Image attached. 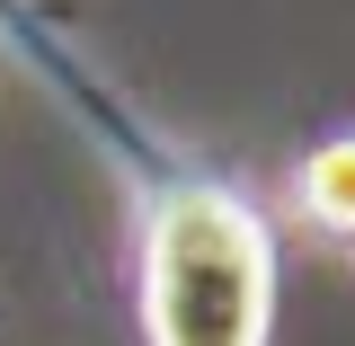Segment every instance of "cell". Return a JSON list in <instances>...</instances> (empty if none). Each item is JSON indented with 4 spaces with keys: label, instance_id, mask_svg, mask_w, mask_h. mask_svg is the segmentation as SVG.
<instances>
[{
    "label": "cell",
    "instance_id": "cell-1",
    "mask_svg": "<svg viewBox=\"0 0 355 346\" xmlns=\"http://www.w3.org/2000/svg\"><path fill=\"white\" fill-rule=\"evenodd\" d=\"M275 249L222 187L178 178L142 214V329L151 346H266Z\"/></svg>",
    "mask_w": 355,
    "mask_h": 346
},
{
    "label": "cell",
    "instance_id": "cell-2",
    "mask_svg": "<svg viewBox=\"0 0 355 346\" xmlns=\"http://www.w3.org/2000/svg\"><path fill=\"white\" fill-rule=\"evenodd\" d=\"M302 214L320 222V231H355V133L320 142L302 160Z\"/></svg>",
    "mask_w": 355,
    "mask_h": 346
}]
</instances>
